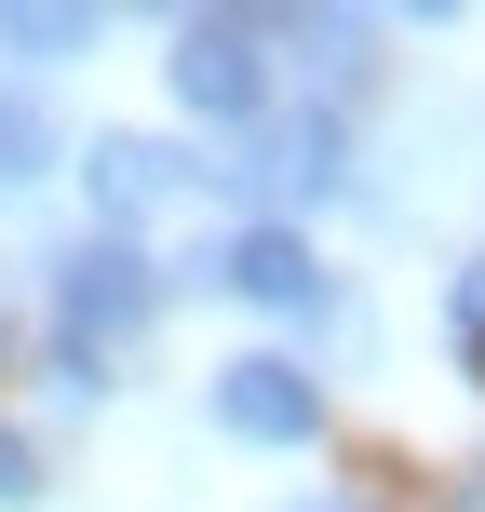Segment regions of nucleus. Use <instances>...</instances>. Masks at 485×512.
Instances as JSON below:
<instances>
[{
	"mask_svg": "<svg viewBox=\"0 0 485 512\" xmlns=\"http://www.w3.org/2000/svg\"><path fill=\"white\" fill-rule=\"evenodd\" d=\"M297 512H351V499H297Z\"/></svg>",
	"mask_w": 485,
	"mask_h": 512,
	"instance_id": "obj_9",
	"label": "nucleus"
},
{
	"mask_svg": "<svg viewBox=\"0 0 485 512\" xmlns=\"http://www.w3.org/2000/svg\"><path fill=\"white\" fill-rule=\"evenodd\" d=\"M176 95L203 122H256L270 108V27L256 14H189L176 27Z\"/></svg>",
	"mask_w": 485,
	"mask_h": 512,
	"instance_id": "obj_4",
	"label": "nucleus"
},
{
	"mask_svg": "<svg viewBox=\"0 0 485 512\" xmlns=\"http://www.w3.org/2000/svg\"><path fill=\"white\" fill-rule=\"evenodd\" d=\"M0 41H14L27 68H54V54H81V41H95V14H0Z\"/></svg>",
	"mask_w": 485,
	"mask_h": 512,
	"instance_id": "obj_7",
	"label": "nucleus"
},
{
	"mask_svg": "<svg viewBox=\"0 0 485 512\" xmlns=\"http://www.w3.org/2000/svg\"><path fill=\"white\" fill-rule=\"evenodd\" d=\"M189 283H230V297H256V310H297V324H324V310H337L310 230H283V216H256V230H230L216 256H189Z\"/></svg>",
	"mask_w": 485,
	"mask_h": 512,
	"instance_id": "obj_2",
	"label": "nucleus"
},
{
	"mask_svg": "<svg viewBox=\"0 0 485 512\" xmlns=\"http://www.w3.org/2000/svg\"><path fill=\"white\" fill-rule=\"evenodd\" d=\"M216 432L230 445H310L324 432V378L297 351H230L216 364Z\"/></svg>",
	"mask_w": 485,
	"mask_h": 512,
	"instance_id": "obj_3",
	"label": "nucleus"
},
{
	"mask_svg": "<svg viewBox=\"0 0 485 512\" xmlns=\"http://www.w3.org/2000/svg\"><path fill=\"white\" fill-rule=\"evenodd\" d=\"M27 499H41V459H27V445L0 432V512H27Z\"/></svg>",
	"mask_w": 485,
	"mask_h": 512,
	"instance_id": "obj_8",
	"label": "nucleus"
},
{
	"mask_svg": "<svg viewBox=\"0 0 485 512\" xmlns=\"http://www.w3.org/2000/svg\"><path fill=\"white\" fill-rule=\"evenodd\" d=\"M41 176H54V108L14 81L0 95V189H41Z\"/></svg>",
	"mask_w": 485,
	"mask_h": 512,
	"instance_id": "obj_6",
	"label": "nucleus"
},
{
	"mask_svg": "<svg viewBox=\"0 0 485 512\" xmlns=\"http://www.w3.org/2000/svg\"><path fill=\"white\" fill-rule=\"evenodd\" d=\"M54 310H68V337H54V351L95 364L108 337H135V324L162 310V283H149V256H135V243H68V256H54Z\"/></svg>",
	"mask_w": 485,
	"mask_h": 512,
	"instance_id": "obj_1",
	"label": "nucleus"
},
{
	"mask_svg": "<svg viewBox=\"0 0 485 512\" xmlns=\"http://www.w3.org/2000/svg\"><path fill=\"white\" fill-rule=\"evenodd\" d=\"M81 189H95L108 230H135L149 203H176V189H189V162L162 149V135H95V149H81Z\"/></svg>",
	"mask_w": 485,
	"mask_h": 512,
	"instance_id": "obj_5",
	"label": "nucleus"
}]
</instances>
